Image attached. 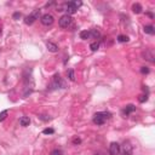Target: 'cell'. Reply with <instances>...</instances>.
<instances>
[{
    "label": "cell",
    "mask_w": 155,
    "mask_h": 155,
    "mask_svg": "<svg viewBox=\"0 0 155 155\" xmlns=\"http://www.w3.org/2000/svg\"><path fill=\"white\" fill-rule=\"evenodd\" d=\"M39 119H41V120L42 121H49L51 119L50 116H47V115H40V116H39Z\"/></svg>",
    "instance_id": "cb8c5ba5"
},
{
    "label": "cell",
    "mask_w": 155,
    "mask_h": 155,
    "mask_svg": "<svg viewBox=\"0 0 155 155\" xmlns=\"http://www.w3.org/2000/svg\"><path fill=\"white\" fill-rule=\"evenodd\" d=\"M121 152V147L119 143L116 142H113L110 143V146H109V154L110 155H119Z\"/></svg>",
    "instance_id": "8992f818"
},
{
    "label": "cell",
    "mask_w": 155,
    "mask_h": 155,
    "mask_svg": "<svg viewBox=\"0 0 155 155\" xmlns=\"http://www.w3.org/2000/svg\"><path fill=\"white\" fill-rule=\"evenodd\" d=\"M142 57L144 58L146 61H149V62H152V63H154L155 60H154V55H153V52L150 50H146L142 52Z\"/></svg>",
    "instance_id": "52a82bcc"
},
{
    "label": "cell",
    "mask_w": 155,
    "mask_h": 155,
    "mask_svg": "<svg viewBox=\"0 0 155 155\" xmlns=\"http://www.w3.org/2000/svg\"><path fill=\"white\" fill-rule=\"evenodd\" d=\"M51 155H63V153H62V150H60V149H55V150L51 152Z\"/></svg>",
    "instance_id": "44dd1931"
},
{
    "label": "cell",
    "mask_w": 155,
    "mask_h": 155,
    "mask_svg": "<svg viewBox=\"0 0 155 155\" xmlns=\"http://www.w3.org/2000/svg\"><path fill=\"white\" fill-rule=\"evenodd\" d=\"M68 78L70 81H75V75H74V69H69L68 70Z\"/></svg>",
    "instance_id": "ac0fdd59"
},
{
    "label": "cell",
    "mask_w": 155,
    "mask_h": 155,
    "mask_svg": "<svg viewBox=\"0 0 155 155\" xmlns=\"http://www.w3.org/2000/svg\"><path fill=\"white\" fill-rule=\"evenodd\" d=\"M119 155H131V154H130V153H126V152H124V153L120 152V154H119Z\"/></svg>",
    "instance_id": "4316f807"
},
{
    "label": "cell",
    "mask_w": 155,
    "mask_h": 155,
    "mask_svg": "<svg viewBox=\"0 0 155 155\" xmlns=\"http://www.w3.org/2000/svg\"><path fill=\"white\" fill-rule=\"evenodd\" d=\"M19 124H21V126H29V124H30V119H29V116H22L21 119H19Z\"/></svg>",
    "instance_id": "9c48e42d"
},
{
    "label": "cell",
    "mask_w": 155,
    "mask_h": 155,
    "mask_svg": "<svg viewBox=\"0 0 155 155\" xmlns=\"http://www.w3.org/2000/svg\"><path fill=\"white\" fill-rule=\"evenodd\" d=\"M70 4H72V5H73L76 10H78L82 5V1H80V0H74V1H70Z\"/></svg>",
    "instance_id": "2e32d148"
},
{
    "label": "cell",
    "mask_w": 155,
    "mask_h": 155,
    "mask_svg": "<svg viewBox=\"0 0 155 155\" xmlns=\"http://www.w3.org/2000/svg\"><path fill=\"white\" fill-rule=\"evenodd\" d=\"M41 23L44 25H52L55 22V18L52 15H50V13H45V15H42L40 18Z\"/></svg>",
    "instance_id": "5b68a950"
},
{
    "label": "cell",
    "mask_w": 155,
    "mask_h": 155,
    "mask_svg": "<svg viewBox=\"0 0 155 155\" xmlns=\"http://www.w3.org/2000/svg\"><path fill=\"white\" fill-rule=\"evenodd\" d=\"M143 30H144V33L146 34H149V35H154V33H155V29H154V27L153 25H144V28H143Z\"/></svg>",
    "instance_id": "30bf717a"
},
{
    "label": "cell",
    "mask_w": 155,
    "mask_h": 155,
    "mask_svg": "<svg viewBox=\"0 0 155 155\" xmlns=\"http://www.w3.org/2000/svg\"><path fill=\"white\" fill-rule=\"evenodd\" d=\"M130 40L127 35H119L117 36V41H120V42H127V41Z\"/></svg>",
    "instance_id": "e0dca14e"
},
{
    "label": "cell",
    "mask_w": 155,
    "mask_h": 155,
    "mask_svg": "<svg viewBox=\"0 0 155 155\" xmlns=\"http://www.w3.org/2000/svg\"><path fill=\"white\" fill-rule=\"evenodd\" d=\"M42 133H44V135H52V133H55V130L54 129H45V130L42 131Z\"/></svg>",
    "instance_id": "ffe728a7"
},
{
    "label": "cell",
    "mask_w": 155,
    "mask_h": 155,
    "mask_svg": "<svg viewBox=\"0 0 155 155\" xmlns=\"http://www.w3.org/2000/svg\"><path fill=\"white\" fill-rule=\"evenodd\" d=\"M90 49H91V51L96 52V51L99 49V42H98V41H93V42H91V45H90Z\"/></svg>",
    "instance_id": "9a60e30c"
},
{
    "label": "cell",
    "mask_w": 155,
    "mask_h": 155,
    "mask_svg": "<svg viewBox=\"0 0 155 155\" xmlns=\"http://www.w3.org/2000/svg\"><path fill=\"white\" fill-rule=\"evenodd\" d=\"M147 15H148V16L150 17V18H153V17H154V15H153V13H150V12H148V13H147Z\"/></svg>",
    "instance_id": "83f0119b"
},
{
    "label": "cell",
    "mask_w": 155,
    "mask_h": 155,
    "mask_svg": "<svg viewBox=\"0 0 155 155\" xmlns=\"http://www.w3.org/2000/svg\"><path fill=\"white\" fill-rule=\"evenodd\" d=\"M7 114H9V110H3L1 113H0V121H4L5 119H6Z\"/></svg>",
    "instance_id": "d6986e66"
},
{
    "label": "cell",
    "mask_w": 155,
    "mask_h": 155,
    "mask_svg": "<svg viewBox=\"0 0 155 155\" xmlns=\"http://www.w3.org/2000/svg\"><path fill=\"white\" fill-rule=\"evenodd\" d=\"M147 99H148V95H146V96H139V98H138V101L141 102V103H143V102H146Z\"/></svg>",
    "instance_id": "7402d4cb"
},
{
    "label": "cell",
    "mask_w": 155,
    "mask_h": 155,
    "mask_svg": "<svg viewBox=\"0 0 155 155\" xmlns=\"http://www.w3.org/2000/svg\"><path fill=\"white\" fill-rule=\"evenodd\" d=\"M95 155H103L102 153H95Z\"/></svg>",
    "instance_id": "f1b7e54d"
},
{
    "label": "cell",
    "mask_w": 155,
    "mask_h": 155,
    "mask_svg": "<svg viewBox=\"0 0 155 155\" xmlns=\"http://www.w3.org/2000/svg\"><path fill=\"white\" fill-rule=\"evenodd\" d=\"M135 109H136V107H135V105L133 104H129V105H126V108H125V109H124V113H125V114H131V113H133V111H135Z\"/></svg>",
    "instance_id": "7c38bea8"
},
{
    "label": "cell",
    "mask_w": 155,
    "mask_h": 155,
    "mask_svg": "<svg viewBox=\"0 0 155 155\" xmlns=\"http://www.w3.org/2000/svg\"><path fill=\"white\" fill-rule=\"evenodd\" d=\"M21 18V12H15L13 13V19H18Z\"/></svg>",
    "instance_id": "d4e9b609"
},
{
    "label": "cell",
    "mask_w": 155,
    "mask_h": 155,
    "mask_svg": "<svg viewBox=\"0 0 155 155\" xmlns=\"http://www.w3.org/2000/svg\"><path fill=\"white\" fill-rule=\"evenodd\" d=\"M58 23H60L61 28H68L70 25V23H72V17H70L69 15H63V16L60 18Z\"/></svg>",
    "instance_id": "277c9868"
},
{
    "label": "cell",
    "mask_w": 155,
    "mask_h": 155,
    "mask_svg": "<svg viewBox=\"0 0 155 155\" xmlns=\"http://www.w3.org/2000/svg\"><path fill=\"white\" fill-rule=\"evenodd\" d=\"M80 38L82 40H87L90 38V30H81L80 32Z\"/></svg>",
    "instance_id": "5bb4252c"
},
{
    "label": "cell",
    "mask_w": 155,
    "mask_h": 155,
    "mask_svg": "<svg viewBox=\"0 0 155 155\" xmlns=\"http://www.w3.org/2000/svg\"><path fill=\"white\" fill-rule=\"evenodd\" d=\"M66 87H67L66 81L61 78L60 74H56V75L54 76V79H52V81H51L50 86H49L47 89L56 90V89H66Z\"/></svg>",
    "instance_id": "6da1fadb"
},
{
    "label": "cell",
    "mask_w": 155,
    "mask_h": 155,
    "mask_svg": "<svg viewBox=\"0 0 155 155\" xmlns=\"http://www.w3.org/2000/svg\"><path fill=\"white\" fill-rule=\"evenodd\" d=\"M90 36H92L93 39H98L101 36V33H99V30H97V29H91V30H90Z\"/></svg>",
    "instance_id": "4fadbf2b"
},
{
    "label": "cell",
    "mask_w": 155,
    "mask_h": 155,
    "mask_svg": "<svg viewBox=\"0 0 155 155\" xmlns=\"http://www.w3.org/2000/svg\"><path fill=\"white\" fill-rule=\"evenodd\" d=\"M40 15H41V10L40 9L34 10V11H33L30 15H28V16L24 18V23H25V24H28V25L33 24V23H34L36 19H39Z\"/></svg>",
    "instance_id": "3957f363"
},
{
    "label": "cell",
    "mask_w": 155,
    "mask_h": 155,
    "mask_svg": "<svg viewBox=\"0 0 155 155\" xmlns=\"http://www.w3.org/2000/svg\"><path fill=\"white\" fill-rule=\"evenodd\" d=\"M46 47L50 52H58V46L55 42H51V41H47L46 42Z\"/></svg>",
    "instance_id": "ba28073f"
},
{
    "label": "cell",
    "mask_w": 155,
    "mask_h": 155,
    "mask_svg": "<svg viewBox=\"0 0 155 155\" xmlns=\"http://www.w3.org/2000/svg\"><path fill=\"white\" fill-rule=\"evenodd\" d=\"M73 143H74V144H80V143H81V139H80V138H74L73 139Z\"/></svg>",
    "instance_id": "484cf974"
},
{
    "label": "cell",
    "mask_w": 155,
    "mask_h": 155,
    "mask_svg": "<svg viewBox=\"0 0 155 155\" xmlns=\"http://www.w3.org/2000/svg\"><path fill=\"white\" fill-rule=\"evenodd\" d=\"M108 117H110V113H105V111H98L93 115V122L96 125H103Z\"/></svg>",
    "instance_id": "7a4b0ae2"
},
{
    "label": "cell",
    "mask_w": 155,
    "mask_h": 155,
    "mask_svg": "<svg viewBox=\"0 0 155 155\" xmlns=\"http://www.w3.org/2000/svg\"><path fill=\"white\" fill-rule=\"evenodd\" d=\"M141 73L142 74H148L149 73V68L148 67H142V68H141Z\"/></svg>",
    "instance_id": "603a6c76"
},
{
    "label": "cell",
    "mask_w": 155,
    "mask_h": 155,
    "mask_svg": "<svg viewBox=\"0 0 155 155\" xmlns=\"http://www.w3.org/2000/svg\"><path fill=\"white\" fill-rule=\"evenodd\" d=\"M132 11L135 13H141V12H142V5L138 4V3L133 4V5H132Z\"/></svg>",
    "instance_id": "8fae6325"
}]
</instances>
